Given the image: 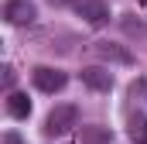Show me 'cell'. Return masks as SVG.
<instances>
[{
    "label": "cell",
    "mask_w": 147,
    "mask_h": 144,
    "mask_svg": "<svg viewBox=\"0 0 147 144\" xmlns=\"http://www.w3.org/2000/svg\"><path fill=\"white\" fill-rule=\"evenodd\" d=\"M55 7H65V3H75V0H51Z\"/></svg>",
    "instance_id": "cell-13"
},
{
    "label": "cell",
    "mask_w": 147,
    "mask_h": 144,
    "mask_svg": "<svg viewBox=\"0 0 147 144\" xmlns=\"http://www.w3.org/2000/svg\"><path fill=\"white\" fill-rule=\"evenodd\" d=\"M82 82H86L92 93H110L113 86H116L113 72L103 69V65H89V69H82Z\"/></svg>",
    "instance_id": "cell-6"
},
{
    "label": "cell",
    "mask_w": 147,
    "mask_h": 144,
    "mask_svg": "<svg viewBox=\"0 0 147 144\" xmlns=\"http://www.w3.org/2000/svg\"><path fill=\"white\" fill-rule=\"evenodd\" d=\"M127 134H130V141L134 144H147V113H130V120H127Z\"/></svg>",
    "instance_id": "cell-9"
},
{
    "label": "cell",
    "mask_w": 147,
    "mask_h": 144,
    "mask_svg": "<svg viewBox=\"0 0 147 144\" xmlns=\"http://www.w3.org/2000/svg\"><path fill=\"white\" fill-rule=\"evenodd\" d=\"M31 79H34V86L41 89V93H62L65 89V82H69V75L62 69H51V65H38L34 72H31Z\"/></svg>",
    "instance_id": "cell-2"
},
{
    "label": "cell",
    "mask_w": 147,
    "mask_h": 144,
    "mask_svg": "<svg viewBox=\"0 0 147 144\" xmlns=\"http://www.w3.org/2000/svg\"><path fill=\"white\" fill-rule=\"evenodd\" d=\"M123 31L127 35H147V24L144 21H134V14H127L123 17Z\"/></svg>",
    "instance_id": "cell-10"
},
{
    "label": "cell",
    "mask_w": 147,
    "mask_h": 144,
    "mask_svg": "<svg viewBox=\"0 0 147 144\" xmlns=\"http://www.w3.org/2000/svg\"><path fill=\"white\" fill-rule=\"evenodd\" d=\"M79 144H113L110 127H99V124H89L79 130Z\"/></svg>",
    "instance_id": "cell-8"
},
{
    "label": "cell",
    "mask_w": 147,
    "mask_h": 144,
    "mask_svg": "<svg viewBox=\"0 0 147 144\" xmlns=\"http://www.w3.org/2000/svg\"><path fill=\"white\" fill-rule=\"evenodd\" d=\"M89 52H92V55H99L103 62H113V65H134L130 48H123V45H116V41H92V45H89Z\"/></svg>",
    "instance_id": "cell-4"
},
{
    "label": "cell",
    "mask_w": 147,
    "mask_h": 144,
    "mask_svg": "<svg viewBox=\"0 0 147 144\" xmlns=\"http://www.w3.org/2000/svg\"><path fill=\"white\" fill-rule=\"evenodd\" d=\"M75 14H79L86 24L103 28V24L110 21V3H106V0H75Z\"/></svg>",
    "instance_id": "cell-3"
},
{
    "label": "cell",
    "mask_w": 147,
    "mask_h": 144,
    "mask_svg": "<svg viewBox=\"0 0 147 144\" xmlns=\"http://www.w3.org/2000/svg\"><path fill=\"white\" fill-rule=\"evenodd\" d=\"M3 17L10 21V24H17V28H24V24H34L38 10L31 0H7L3 3Z\"/></svg>",
    "instance_id": "cell-5"
},
{
    "label": "cell",
    "mask_w": 147,
    "mask_h": 144,
    "mask_svg": "<svg viewBox=\"0 0 147 144\" xmlns=\"http://www.w3.org/2000/svg\"><path fill=\"white\" fill-rule=\"evenodd\" d=\"M7 113L14 120H28L31 117V100L28 93H7Z\"/></svg>",
    "instance_id": "cell-7"
},
{
    "label": "cell",
    "mask_w": 147,
    "mask_h": 144,
    "mask_svg": "<svg viewBox=\"0 0 147 144\" xmlns=\"http://www.w3.org/2000/svg\"><path fill=\"white\" fill-rule=\"evenodd\" d=\"M72 127H79V107H72V103H58V107L45 117V134L48 137L69 134Z\"/></svg>",
    "instance_id": "cell-1"
},
{
    "label": "cell",
    "mask_w": 147,
    "mask_h": 144,
    "mask_svg": "<svg viewBox=\"0 0 147 144\" xmlns=\"http://www.w3.org/2000/svg\"><path fill=\"white\" fill-rule=\"evenodd\" d=\"M3 86H7V89L14 86V69H10V65H3Z\"/></svg>",
    "instance_id": "cell-12"
},
{
    "label": "cell",
    "mask_w": 147,
    "mask_h": 144,
    "mask_svg": "<svg viewBox=\"0 0 147 144\" xmlns=\"http://www.w3.org/2000/svg\"><path fill=\"white\" fill-rule=\"evenodd\" d=\"M3 144H24V137H21L17 130H7V134H3Z\"/></svg>",
    "instance_id": "cell-11"
}]
</instances>
